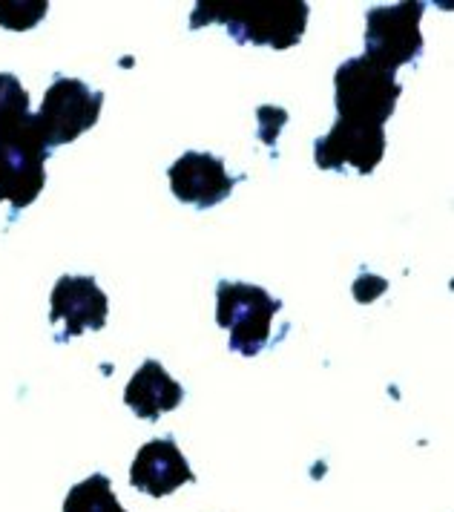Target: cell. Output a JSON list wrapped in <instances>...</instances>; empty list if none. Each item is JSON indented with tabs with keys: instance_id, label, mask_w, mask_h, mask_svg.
<instances>
[{
	"instance_id": "1",
	"label": "cell",
	"mask_w": 454,
	"mask_h": 512,
	"mask_svg": "<svg viewBox=\"0 0 454 512\" xmlns=\"http://www.w3.org/2000/svg\"><path fill=\"white\" fill-rule=\"evenodd\" d=\"M46 147L29 93L12 72H0V202L29 208L46 187Z\"/></svg>"
},
{
	"instance_id": "2",
	"label": "cell",
	"mask_w": 454,
	"mask_h": 512,
	"mask_svg": "<svg viewBox=\"0 0 454 512\" xmlns=\"http://www.w3.org/2000/svg\"><path fill=\"white\" fill-rule=\"evenodd\" d=\"M305 0H230V3H196L190 15V29L205 24H225L227 35L239 44L291 49L305 35L308 26Z\"/></svg>"
},
{
	"instance_id": "3",
	"label": "cell",
	"mask_w": 454,
	"mask_h": 512,
	"mask_svg": "<svg viewBox=\"0 0 454 512\" xmlns=\"http://www.w3.org/2000/svg\"><path fill=\"white\" fill-rule=\"evenodd\" d=\"M337 90V118L363 127H386L394 116L397 98L403 95L394 72L377 67L368 58H348L334 75Z\"/></svg>"
},
{
	"instance_id": "4",
	"label": "cell",
	"mask_w": 454,
	"mask_h": 512,
	"mask_svg": "<svg viewBox=\"0 0 454 512\" xmlns=\"http://www.w3.org/2000/svg\"><path fill=\"white\" fill-rule=\"evenodd\" d=\"M282 303L259 285L222 280L216 288V323L230 331V351L256 357L271 343V323Z\"/></svg>"
},
{
	"instance_id": "5",
	"label": "cell",
	"mask_w": 454,
	"mask_h": 512,
	"mask_svg": "<svg viewBox=\"0 0 454 512\" xmlns=\"http://www.w3.org/2000/svg\"><path fill=\"white\" fill-rule=\"evenodd\" d=\"M423 3H397L377 6L365 15V58L388 72L411 64L423 52L420 18Z\"/></svg>"
},
{
	"instance_id": "6",
	"label": "cell",
	"mask_w": 454,
	"mask_h": 512,
	"mask_svg": "<svg viewBox=\"0 0 454 512\" xmlns=\"http://www.w3.org/2000/svg\"><path fill=\"white\" fill-rule=\"evenodd\" d=\"M101 107H104L101 90H90L78 78H64V75L55 78L52 87L46 90L41 110L35 113L46 147L49 150L61 147L87 133L101 116Z\"/></svg>"
},
{
	"instance_id": "7",
	"label": "cell",
	"mask_w": 454,
	"mask_h": 512,
	"mask_svg": "<svg viewBox=\"0 0 454 512\" xmlns=\"http://www.w3.org/2000/svg\"><path fill=\"white\" fill-rule=\"evenodd\" d=\"M383 156H386V127H363L337 118L331 133L314 141V162L322 170L354 167L360 176H368L383 162Z\"/></svg>"
},
{
	"instance_id": "8",
	"label": "cell",
	"mask_w": 454,
	"mask_h": 512,
	"mask_svg": "<svg viewBox=\"0 0 454 512\" xmlns=\"http://www.w3.org/2000/svg\"><path fill=\"white\" fill-rule=\"evenodd\" d=\"M49 323H64V334H58V343H67L84 331H101L107 326L110 300L98 288L92 277H72L64 274L55 282L49 297Z\"/></svg>"
},
{
	"instance_id": "9",
	"label": "cell",
	"mask_w": 454,
	"mask_h": 512,
	"mask_svg": "<svg viewBox=\"0 0 454 512\" xmlns=\"http://www.w3.org/2000/svg\"><path fill=\"white\" fill-rule=\"evenodd\" d=\"M167 176H170L173 196L199 210H210L219 202H225L236 185V179L227 176L225 162L219 156L193 153V150L184 153L182 159L167 170Z\"/></svg>"
},
{
	"instance_id": "10",
	"label": "cell",
	"mask_w": 454,
	"mask_h": 512,
	"mask_svg": "<svg viewBox=\"0 0 454 512\" xmlns=\"http://www.w3.org/2000/svg\"><path fill=\"white\" fill-rule=\"evenodd\" d=\"M193 481H196V475L182 455L179 443L170 435L144 443L130 466V484L153 498H164Z\"/></svg>"
},
{
	"instance_id": "11",
	"label": "cell",
	"mask_w": 454,
	"mask_h": 512,
	"mask_svg": "<svg viewBox=\"0 0 454 512\" xmlns=\"http://www.w3.org/2000/svg\"><path fill=\"white\" fill-rule=\"evenodd\" d=\"M182 400V383H176L159 360H147L124 389V403L141 420H159L164 412L179 409Z\"/></svg>"
},
{
	"instance_id": "12",
	"label": "cell",
	"mask_w": 454,
	"mask_h": 512,
	"mask_svg": "<svg viewBox=\"0 0 454 512\" xmlns=\"http://www.w3.org/2000/svg\"><path fill=\"white\" fill-rule=\"evenodd\" d=\"M64 512H127L118 498H115L113 484L107 475L95 472L87 481L75 484L69 489L67 501H64Z\"/></svg>"
},
{
	"instance_id": "13",
	"label": "cell",
	"mask_w": 454,
	"mask_h": 512,
	"mask_svg": "<svg viewBox=\"0 0 454 512\" xmlns=\"http://www.w3.org/2000/svg\"><path fill=\"white\" fill-rule=\"evenodd\" d=\"M49 3L35 0V3H0V26L12 32H26L32 26L44 21Z\"/></svg>"
}]
</instances>
